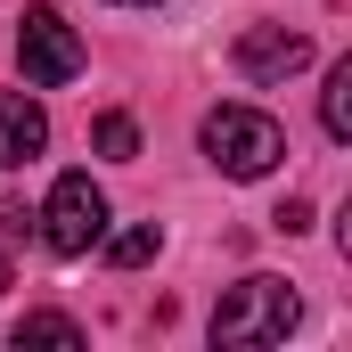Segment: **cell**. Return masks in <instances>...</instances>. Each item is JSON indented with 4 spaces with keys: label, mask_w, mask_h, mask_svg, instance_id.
<instances>
[{
    "label": "cell",
    "mask_w": 352,
    "mask_h": 352,
    "mask_svg": "<svg viewBox=\"0 0 352 352\" xmlns=\"http://www.w3.org/2000/svg\"><path fill=\"white\" fill-rule=\"evenodd\" d=\"M295 320H303V311H295V287H287V278H238V287L213 303V344H230V352L287 344Z\"/></svg>",
    "instance_id": "6da1fadb"
},
{
    "label": "cell",
    "mask_w": 352,
    "mask_h": 352,
    "mask_svg": "<svg viewBox=\"0 0 352 352\" xmlns=\"http://www.w3.org/2000/svg\"><path fill=\"white\" fill-rule=\"evenodd\" d=\"M197 140H205V156L230 180H263V173H278V156H287V131L270 123L263 107H213Z\"/></svg>",
    "instance_id": "7a4b0ae2"
},
{
    "label": "cell",
    "mask_w": 352,
    "mask_h": 352,
    "mask_svg": "<svg viewBox=\"0 0 352 352\" xmlns=\"http://www.w3.org/2000/svg\"><path fill=\"white\" fill-rule=\"evenodd\" d=\"M98 238H107V197H98L90 173H66L41 205V246L50 254H90Z\"/></svg>",
    "instance_id": "3957f363"
},
{
    "label": "cell",
    "mask_w": 352,
    "mask_h": 352,
    "mask_svg": "<svg viewBox=\"0 0 352 352\" xmlns=\"http://www.w3.org/2000/svg\"><path fill=\"white\" fill-rule=\"evenodd\" d=\"M16 66H25V82L33 90H58L82 74V41H74V25L58 16V8H25V33H16Z\"/></svg>",
    "instance_id": "277c9868"
},
{
    "label": "cell",
    "mask_w": 352,
    "mask_h": 352,
    "mask_svg": "<svg viewBox=\"0 0 352 352\" xmlns=\"http://www.w3.org/2000/svg\"><path fill=\"white\" fill-rule=\"evenodd\" d=\"M230 58H238V74H246V82H287V74H303V66H311V33H287V25H246Z\"/></svg>",
    "instance_id": "5b68a950"
},
{
    "label": "cell",
    "mask_w": 352,
    "mask_h": 352,
    "mask_svg": "<svg viewBox=\"0 0 352 352\" xmlns=\"http://www.w3.org/2000/svg\"><path fill=\"white\" fill-rule=\"evenodd\" d=\"M50 148V115L25 90H0V164H33Z\"/></svg>",
    "instance_id": "8992f818"
},
{
    "label": "cell",
    "mask_w": 352,
    "mask_h": 352,
    "mask_svg": "<svg viewBox=\"0 0 352 352\" xmlns=\"http://www.w3.org/2000/svg\"><path fill=\"white\" fill-rule=\"evenodd\" d=\"M320 123H328V140H352V58L328 74V90H320Z\"/></svg>",
    "instance_id": "52a82bcc"
},
{
    "label": "cell",
    "mask_w": 352,
    "mask_h": 352,
    "mask_svg": "<svg viewBox=\"0 0 352 352\" xmlns=\"http://www.w3.org/2000/svg\"><path fill=\"white\" fill-rule=\"evenodd\" d=\"M16 344H58V352H82V328H74L66 311H33V320H16Z\"/></svg>",
    "instance_id": "ba28073f"
},
{
    "label": "cell",
    "mask_w": 352,
    "mask_h": 352,
    "mask_svg": "<svg viewBox=\"0 0 352 352\" xmlns=\"http://www.w3.org/2000/svg\"><path fill=\"white\" fill-rule=\"evenodd\" d=\"M156 246H164V230H156V221H140V230L107 238V263H115V270H140V263H156Z\"/></svg>",
    "instance_id": "9c48e42d"
},
{
    "label": "cell",
    "mask_w": 352,
    "mask_h": 352,
    "mask_svg": "<svg viewBox=\"0 0 352 352\" xmlns=\"http://www.w3.org/2000/svg\"><path fill=\"white\" fill-rule=\"evenodd\" d=\"M98 156L131 164V156H140V123H131V115H98Z\"/></svg>",
    "instance_id": "30bf717a"
},
{
    "label": "cell",
    "mask_w": 352,
    "mask_h": 352,
    "mask_svg": "<svg viewBox=\"0 0 352 352\" xmlns=\"http://www.w3.org/2000/svg\"><path fill=\"white\" fill-rule=\"evenodd\" d=\"M115 8H156V0H115Z\"/></svg>",
    "instance_id": "8fae6325"
},
{
    "label": "cell",
    "mask_w": 352,
    "mask_h": 352,
    "mask_svg": "<svg viewBox=\"0 0 352 352\" xmlns=\"http://www.w3.org/2000/svg\"><path fill=\"white\" fill-rule=\"evenodd\" d=\"M0 287H8V263H0Z\"/></svg>",
    "instance_id": "7c38bea8"
}]
</instances>
